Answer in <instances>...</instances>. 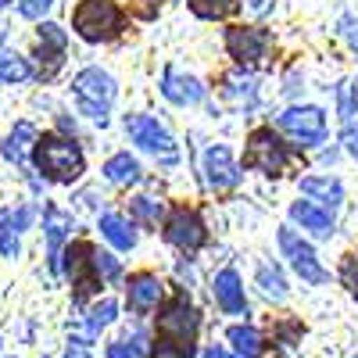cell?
<instances>
[{"mask_svg":"<svg viewBox=\"0 0 358 358\" xmlns=\"http://www.w3.org/2000/svg\"><path fill=\"white\" fill-rule=\"evenodd\" d=\"M341 140H344V147H348V155L358 162V118H355V122H348V126L341 129Z\"/></svg>","mask_w":358,"mask_h":358,"instance_id":"37","label":"cell"},{"mask_svg":"<svg viewBox=\"0 0 358 358\" xmlns=\"http://www.w3.org/2000/svg\"><path fill=\"white\" fill-rule=\"evenodd\" d=\"M104 179H108L111 187H129V183H136V179H140V162L129 151H118V155H111L104 162Z\"/></svg>","mask_w":358,"mask_h":358,"instance_id":"20","label":"cell"},{"mask_svg":"<svg viewBox=\"0 0 358 358\" xmlns=\"http://www.w3.org/2000/svg\"><path fill=\"white\" fill-rule=\"evenodd\" d=\"M258 287H262V294L268 297V301H276V305L287 301V280H283V273L276 265H258Z\"/></svg>","mask_w":358,"mask_h":358,"instance_id":"26","label":"cell"},{"mask_svg":"<svg viewBox=\"0 0 358 358\" xmlns=\"http://www.w3.org/2000/svg\"><path fill=\"white\" fill-rule=\"evenodd\" d=\"M69 358H90V351H86V341H72V348H69Z\"/></svg>","mask_w":358,"mask_h":358,"instance_id":"42","label":"cell"},{"mask_svg":"<svg viewBox=\"0 0 358 358\" xmlns=\"http://www.w3.org/2000/svg\"><path fill=\"white\" fill-rule=\"evenodd\" d=\"M4 4H8V0H0V11H4Z\"/></svg>","mask_w":358,"mask_h":358,"instance_id":"44","label":"cell"},{"mask_svg":"<svg viewBox=\"0 0 358 358\" xmlns=\"http://www.w3.org/2000/svg\"><path fill=\"white\" fill-rule=\"evenodd\" d=\"M165 241L179 251H201L208 241L204 219L194 212V208H176V212L165 219Z\"/></svg>","mask_w":358,"mask_h":358,"instance_id":"10","label":"cell"},{"mask_svg":"<svg viewBox=\"0 0 358 358\" xmlns=\"http://www.w3.org/2000/svg\"><path fill=\"white\" fill-rule=\"evenodd\" d=\"M204 83L197 76H187V72H176V69H165L162 76V97L179 104V108H187V104H201L204 101Z\"/></svg>","mask_w":358,"mask_h":358,"instance_id":"13","label":"cell"},{"mask_svg":"<svg viewBox=\"0 0 358 358\" xmlns=\"http://www.w3.org/2000/svg\"><path fill=\"white\" fill-rule=\"evenodd\" d=\"M158 8H162V0H136V15L140 18H151Z\"/></svg>","mask_w":358,"mask_h":358,"instance_id":"39","label":"cell"},{"mask_svg":"<svg viewBox=\"0 0 358 358\" xmlns=\"http://www.w3.org/2000/svg\"><path fill=\"white\" fill-rule=\"evenodd\" d=\"M222 94H226V101L236 104V108H255V101H258V94H255V79H251V76H229Z\"/></svg>","mask_w":358,"mask_h":358,"instance_id":"25","label":"cell"},{"mask_svg":"<svg viewBox=\"0 0 358 358\" xmlns=\"http://www.w3.org/2000/svg\"><path fill=\"white\" fill-rule=\"evenodd\" d=\"M226 337L236 348V358H258L262 355V334L255 326H229Z\"/></svg>","mask_w":358,"mask_h":358,"instance_id":"24","label":"cell"},{"mask_svg":"<svg viewBox=\"0 0 358 358\" xmlns=\"http://www.w3.org/2000/svg\"><path fill=\"white\" fill-rule=\"evenodd\" d=\"M29 219H33L29 208H4L0 212V255L4 258L18 255V233L29 226Z\"/></svg>","mask_w":358,"mask_h":358,"instance_id":"18","label":"cell"},{"mask_svg":"<svg viewBox=\"0 0 358 358\" xmlns=\"http://www.w3.org/2000/svg\"><path fill=\"white\" fill-rule=\"evenodd\" d=\"M47 258H50V273L57 276L62 273V244H65V236L72 229V215L62 212V208H54L47 204Z\"/></svg>","mask_w":358,"mask_h":358,"instance_id":"14","label":"cell"},{"mask_svg":"<svg viewBox=\"0 0 358 358\" xmlns=\"http://www.w3.org/2000/svg\"><path fill=\"white\" fill-rule=\"evenodd\" d=\"M337 104H341V126L355 122L358 118V104H355V90H351V79H344L337 86Z\"/></svg>","mask_w":358,"mask_h":358,"instance_id":"32","label":"cell"},{"mask_svg":"<svg viewBox=\"0 0 358 358\" xmlns=\"http://www.w3.org/2000/svg\"><path fill=\"white\" fill-rule=\"evenodd\" d=\"M36 140H40V133H36L33 122H15L11 136L4 140V155H8L15 165H25V155L36 147Z\"/></svg>","mask_w":358,"mask_h":358,"instance_id":"21","label":"cell"},{"mask_svg":"<svg viewBox=\"0 0 358 358\" xmlns=\"http://www.w3.org/2000/svg\"><path fill=\"white\" fill-rule=\"evenodd\" d=\"M301 194H308V197H315L322 204H330V208H337L344 201L341 179H330V176H308V179H301Z\"/></svg>","mask_w":358,"mask_h":358,"instance_id":"22","label":"cell"},{"mask_svg":"<svg viewBox=\"0 0 358 358\" xmlns=\"http://www.w3.org/2000/svg\"><path fill=\"white\" fill-rule=\"evenodd\" d=\"M201 169H204L208 190H215V194L233 190L236 183H241V165H236V158H233V151L226 143H212V147H208L204 158H201Z\"/></svg>","mask_w":358,"mask_h":358,"instance_id":"11","label":"cell"},{"mask_svg":"<svg viewBox=\"0 0 358 358\" xmlns=\"http://www.w3.org/2000/svg\"><path fill=\"white\" fill-rule=\"evenodd\" d=\"M290 219L301 222V229H308L312 236H319V241L334 236V215L326 212V208L312 204V201H294L290 204Z\"/></svg>","mask_w":358,"mask_h":358,"instance_id":"17","label":"cell"},{"mask_svg":"<svg viewBox=\"0 0 358 358\" xmlns=\"http://www.w3.org/2000/svg\"><path fill=\"white\" fill-rule=\"evenodd\" d=\"M276 126L301 147H315L326 136V115L315 104H297V108H287L276 115Z\"/></svg>","mask_w":358,"mask_h":358,"instance_id":"6","label":"cell"},{"mask_svg":"<svg viewBox=\"0 0 358 358\" xmlns=\"http://www.w3.org/2000/svg\"><path fill=\"white\" fill-rule=\"evenodd\" d=\"M115 315H118V305L111 301V297H104V301H97L94 308H90V334H101L104 326H111L115 322Z\"/></svg>","mask_w":358,"mask_h":358,"instance_id":"30","label":"cell"},{"mask_svg":"<svg viewBox=\"0 0 358 358\" xmlns=\"http://www.w3.org/2000/svg\"><path fill=\"white\" fill-rule=\"evenodd\" d=\"M101 233H104V241L118 251H133L136 248V229L118 215V212H104L101 215Z\"/></svg>","mask_w":358,"mask_h":358,"instance_id":"19","label":"cell"},{"mask_svg":"<svg viewBox=\"0 0 358 358\" xmlns=\"http://www.w3.org/2000/svg\"><path fill=\"white\" fill-rule=\"evenodd\" d=\"M54 8V0H18V11H22V18H33V22H40L47 11Z\"/></svg>","mask_w":358,"mask_h":358,"instance_id":"34","label":"cell"},{"mask_svg":"<svg viewBox=\"0 0 358 358\" xmlns=\"http://www.w3.org/2000/svg\"><path fill=\"white\" fill-rule=\"evenodd\" d=\"M126 133H129V140H133L136 147H143V151L158 155V158L169 162V165L179 158L176 140L169 136V129L158 122V118H151V115H133V118H126Z\"/></svg>","mask_w":358,"mask_h":358,"instance_id":"8","label":"cell"},{"mask_svg":"<svg viewBox=\"0 0 358 358\" xmlns=\"http://www.w3.org/2000/svg\"><path fill=\"white\" fill-rule=\"evenodd\" d=\"M129 219L147 226V229H158V226H165V204L155 201V197H133L129 201Z\"/></svg>","mask_w":358,"mask_h":358,"instance_id":"23","label":"cell"},{"mask_svg":"<svg viewBox=\"0 0 358 358\" xmlns=\"http://www.w3.org/2000/svg\"><path fill=\"white\" fill-rule=\"evenodd\" d=\"M29 76H33V69H29V62L22 54L0 50V83H25Z\"/></svg>","mask_w":358,"mask_h":358,"instance_id":"27","label":"cell"},{"mask_svg":"<svg viewBox=\"0 0 358 358\" xmlns=\"http://www.w3.org/2000/svg\"><path fill=\"white\" fill-rule=\"evenodd\" d=\"M90 268H94V276H97L101 283L122 276V262H118L111 251H97V248H90Z\"/></svg>","mask_w":358,"mask_h":358,"instance_id":"28","label":"cell"},{"mask_svg":"<svg viewBox=\"0 0 358 358\" xmlns=\"http://www.w3.org/2000/svg\"><path fill=\"white\" fill-rule=\"evenodd\" d=\"M268 47H273L268 29H258V25H233V29H226V50H229V57L241 69H258L268 57Z\"/></svg>","mask_w":358,"mask_h":358,"instance_id":"5","label":"cell"},{"mask_svg":"<svg viewBox=\"0 0 358 358\" xmlns=\"http://www.w3.org/2000/svg\"><path fill=\"white\" fill-rule=\"evenodd\" d=\"M115 101V79L104 69H83L76 76V104L86 118L108 126V108Z\"/></svg>","mask_w":358,"mask_h":358,"instance_id":"3","label":"cell"},{"mask_svg":"<svg viewBox=\"0 0 358 358\" xmlns=\"http://www.w3.org/2000/svg\"><path fill=\"white\" fill-rule=\"evenodd\" d=\"M337 33H341V40L358 54V18H355V15H344V18H341V29H337Z\"/></svg>","mask_w":358,"mask_h":358,"instance_id":"36","label":"cell"},{"mask_svg":"<svg viewBox=\"0 0 358 358\" xmlns=\"http://www.w3.org/2000/svg\"><path fill=\"white\" fill-rule=\"evenodd\" d=\"M341 280H344V287L358 297V255H348V258H344V265H341Z\"/></svg>","mask_w":358,"mask_h":358,"instance_id":"35","label":"cell"},{"mask_svg":"<svg viewBox=\"0 0 358 358\" xmlns=\"http://www.w3.org/2000/svg\"><path fill=\"white\" fill-rule=\"evenodd\" d=\"M215 301L226 315H248V301H244V283L236 276V268H222L215 276Z\"/></svg>","mask_w":358,"mask_h":358,"instance_id":"16","label":"cell"},{"mask_svg":"<svg viewBox=\"0 0 358 358\" xmlns=\"http://www.w3.org/2000/svg\"><path fill=\"white\" fill-rule=\"evenodd\" d=\"M244 8H248L251 15H265L268 8H273V0H244Z\"/></svg>","mask_w":358,"mask_h":358,"instance_id":"40","label":"cell"},{"mask_svg":"<svg viewBox=\"0 0 358 358\" xmlns=\"http://www.w3.org/2000/svg\"><path fill=\"white\" fill-rule=\"evenodd\" d=\"M280 251H283V258H290L294 273L301 276L305 283L319 287V283L330 280V273H326V268L319 265V258H315L312 244H308V241H301V236H297V229H280Z\"/></svg>","mask_w":358,"mask_h":358,"instance_id":"9","label":"cell"},{"mask_svg":"<svg viewBox=\"0 0 358 358\" xmlns=\"http://www.w3.org/2000/svg\"><path fill=\"white\" fill-rule=\"evenodd\" d=\"M190 11L197 18L215 22V18H229L236 11V0H190Z\"/></svg>","mask_w":358,"mask_h":358,"instance_id":"29","label":"cell"},{"mask_svg":"<svg viewBox=\"0 0 358 358\" xmlns=\"http://www.w3.org/2000/svg\"><path fill=\"white\" fill-rule=\"evenodd\" d=\"M36 57H40V79H54L57 76V69L65 65V54H57V50H47V47H40L36 50Z\"/></svg>","mask_w":358,"mask_h":358,"instance_id":"33","label":"cell"},{"mask_svg":"<svg viewBox=\"0 0 358 358\" xmlns=\"http://www.w3.org/2000/svg\"><path fill=\"white\" fill-rule=\"evenodd\" d=\"M197 326H201L197 308L187 301V297H172V301L162 305V312H158V341L176 344V348H194Z\"/></svg>","mask_w":358,"mask_h":358,"instance_id":"4","label":"cell"},{"mask_svg":"<svg viewBox=\"0 0 358 358\" xmlns=\"http://www.w3.org/2000/svg\"><path fill=\"white\" fill-rule=\"evenodd\" d=\"M65 258H69V276H72V283H76V297L83 301L86 294H94V290L101 287V280L94 276V268H86V265H90V244L76 241Z\"/></svg>","mask_w":358,"mask_h":358,"instance_id":"15","label":"cell"},{"mask_svg":"<svg viewBox=\"0 0 358 358\" xmlns=\"http://www.w3.org/2000/svg\"><path fill=\"white\" fill-rule=\"evenodd\" d=\"M201 358H219V348H208V351H204Z\"/></svg>","mask_w":358,"mask_h":358,"instance_id":"43","label":"cell"},{"mask_svg":"<svg viewBox=\"0 0 358 358\" xmlns=\"http://www.w3.org/2000/svg\"><path fill=\"white\" fill-rule=\"evenodd\" d=\"M122 8L115 0H83L72 15V29L86 40V43H104V40H115L122 33Z\"/></svg>","mask_w":358,"mask_h":358,"instance_id":"2","label":"cell"},{"mask_svg":"<svg viewBox=\"0 0 358 358\" xmlns=\"http://www.w3.org/2000/svg\"><path fill=\"white\" fill-rule=\"evenodd\" d=\"M162 294H165V283L155 273H133L129 283H126V301L136 315L155 312L162 305Z\"/></svg>","mask_w":358,"mask_h":358,"instance_id":"12","label":"cell"},{"mask_svg":"<svg viewBox=\"0 0 358 358\" xmlns=\"http://www.w3.org/2000/svg\"><path fill=\"white\" fill-rule=\"evenodd\" d=\"M190 355H194V348H176V344H162L158 341V351L151 358H190Z\"/></svg>","mask_w":358,"mask_h":358,"instance_id":"38","label":"cell"},{"mask_svg":"<svg viewBox=\"0 0 358 358\" xmlns=\"http://www.w3.org/2000/svg\"><path fill=\"white\" fill-rule=\"evenodd\" d=\"M33 162L47 179H54V183H76L86 169L83 151L65 136H40L36 147H33Z\"/></svg>","mask_w":358,"mask_h":358,"instance_id":"1","label":"cell"},{"mask_svg":"<svg viewBox=\"0 0 358 358\" xmlns=\"http://www.w3.org/2000/svg\"><path fill=\"white\" fill-rule=\"evenodd\" d=\"M65 43H69V36H65V29H62V25H54V22H40V47L65 54Z\"/></svg>","mask_w":358,"mask_h":358,"instance_id":"31","label":"cell"},{"mask_svg":"<svg viewBox=\"0 0 358 358\" xmlns=\"http://www.w3.org/2000/svg\"><path fill=\"white\" fill-rule=\"evenodd\" d=\"M104 358H136V355H133V351H129V344H111V348H108V355H104Z\"/></svg>","mask_w":358,"mask_h":358,"instance_id":"41","label":"cell"},{"mask_svg":"<svg viewBox=\"0 0 358 358\" xmlns=\"http://www.w3.org/2000/svg\"><path fill=\"white\" fill-rule=\"evenodd\" d=\"M290 162V151L287 143L273 133V129H255L251 140H248V155H244V165L248 169H258L265 176H280Z\"/></svg>","mask_w":358,"mask_h":358,"instance_id":"7","label":"cell"}]
</instances>
